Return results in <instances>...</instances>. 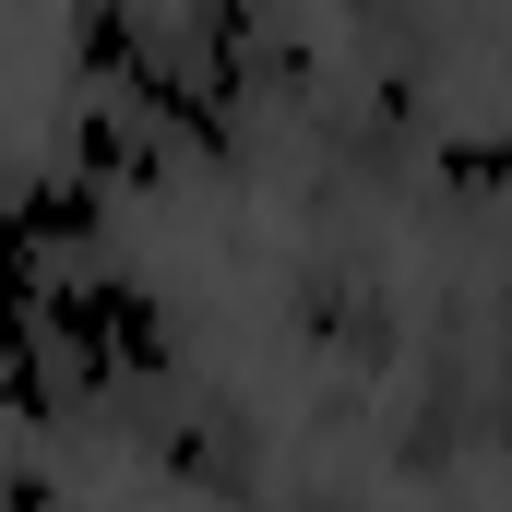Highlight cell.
<instances>
[{
    "mask_svg": "<svg viewBox=\"0 0 512 512\" xmlns=\"http://www.w3.org/2000/svg\"><path fill=\"white\" fill-rule=\"evenodd\" d=\"M36 310H48V262H36V239H24L12 203H0V358L36 346Z\"/></svg>",
    "mask_w": 512,
    "mask_h": 512,
    "instance_id": "2",
    "label": "cell"
},
{
    "mask_svg": "<svg viewBox=\"0 0 512 512\" xmlns=\"http://www.w3.org/2000/svg\"><path fill=\"white\" fill-rule=\"evenodd\" d=\"M12 227L36 239V262H60V251H96L108 239V191L72 167V179H36V191H12Z\"/></svg>",
    "mask_w": 512,
    "mask_h": 512,
    "instance_id": "1",
    "label": "cell"
}]
</instances>
